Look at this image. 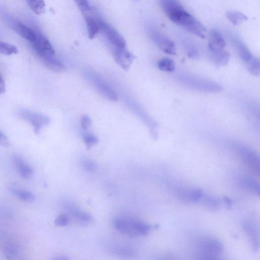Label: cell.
I'll return each mask as SVG.
<instances>
[{
  "label": "cell",
  "mask_w": 260,
  "mask_h": 260,
  "mask_svg": "<svg viewBox=\"0 0 260 260\" xmlns=\"http://www.w3.org/2000/svg\"><path fill=\"white\" fill-rule=\"evenodd\" d=\"M171 21L185 28L195 35L203 39L206 37L207 31L205 27L185 10L175 16Z\"/></svg>",
  "instance_id": "cell-1"
},
{
  "label": "cell",
  "mask_w": 260,
  "mask_h": 260,
  "mask_svg": "<svg viewBox=\"0 0 260 260\" xmlns=\"http://www.w3.org/2000/svg\"><path fill=\"white\" fill-rule=\"evenodd\" d=\"M180 80L187 86L199 91L219 92L223 90L222 87L218 84L188 75H182Z\"/></svg>",
  "instance_id": "cell-2"
},
{
  "label": "cell",
  "mask_w": 260,
  "mask_h": 260,
  "mask_svg": "<svg viewBox=\"0 0 260 260\" xmlns=\"http://www.w3.org/2000/svg\"><path fill=\"white\" fill-rule=\"evenodd\" d=\"M31 43L32 48L41 60L55 57V51L52 44L40 32H36V38Z\"/></svg>",
  "instance_id": "cell-3"
},
{
  "label": "cell",
  "mask_w": 260,
  "mask_h": 260,
  "mask_svg": "<svg viewBox=\"0 0 260 260\" xmlns=\"http://www.w3.org/2000/svg\"><path fill=\"white\" fill-rule=\"evenodd\" d=\"M151 34L153 41L162 51L170 55H176V47L171 40L155 30L152 31Z\"/></svg>",
  "instance_id": "cell-4"
},
{
  "label": "cell",
  "mask_w": 260,
  "mask_h": 260,
  "mask_svg": "<svg viewBox=\"0 0 260 260\" xmlns=\"http://www.w3.org/2000/svg\"><path fill=\"white\" fill-rule=\"evenodd\" d=\"M22 117L26 121L30 123L34 128L35 132L39 133L43 127L50 122L49 118L42 114L23 110L21 112Z\"/></svg>",
  "instance_id": "cell-5"
},
{
  "label": "cell",
  "mask_w": 260,
  "mask_h": 260,
  "mask_svg": "<svg viewBox=\"0 0 260 260\" xmlns=\"http://www.w3.org/2000/svg\"><path fill=\"white\" fill-rule=\"evenodd\" d=\"M101 25V30L103 31L106 38L113 45L117 48H125L126 46L125 39L115 28L102 20Z\"/></svg>",
  "instance_id": "cell-6"
},
{
  "label": "cell",
  "mask_w": 260,
  "mask_h": 260,
  "mask_svg": "<svg viewBox=\"0 0 260 260\" xmlns=\"http://www.w3.org/2000/svg\"><path fill=\"white\" fill-rule=\"evenodd\" d=\"M113 54L116 62L126 71L128 70L131 67L135 59V56L127 51L125 48L116 47L113 50Z\"/></svg>",
  "instance_id": "cell-7"
},
{
  "label": "cell",
  "mask_w": 260,
  "mask_h": 260,
  "mask_svg": "<svg viewBox=\"0 0 260 260\" xmlns=\"http://www.w3.org/2000/svg\"><path fill=\"white\" fill-rule=\"evenodd\" d=\"M133 219H116L113 222V227L119 232L130 237L138 236L134 228Z\"/></svg>",
  "instance_id": "cell-8"
},
{
  "label": "cell",
  "mask_w": 260,
  "mask_h": 260,
  "mask_svg": "<svg viewBox=\"0 0 260 260\" xmlns=\"http://www.w3.org/2000/svg\"><path fill=\"white\" fill-rule=\"evenodd\" d=\"M92 80L94 84L96 87V88L98 90L104 97L108 99L116 101L118 99V96L117 93L115 92L112 89H111L104 81L102 80L99 77L96 76H92Z\"/></svg>",
  "instance_id": "cell-9"
},
{
  "label": "cell",
  "mask_w": 260,
  "mask_h": 260,
  "mask_svg": "<svg viewBox=\"0 0 260 260\" xmlns=\"http://www.w3.org/2000/svg\"><path fill=\"white\" fill-rule=\"evenodd\" d=\"M84 13L88 36L90 39H94L101 30V20L89 14L87 12Z\"/></svg>",
  "instance_id": "cell-10"
},
{
  "label": "cell",
  "mask_w": 260,
  "mask_h": 260,
  "mask_svg": "<svg viewBox=\"0 0 260 260\" xmlns=\"http://www.w3.org/2000/svg\"><path fill=\"white\" fill-rule=\"evenodd\" d=\"M13 162L16 170L22 177L28 180L33 175V169L23 158L15 156L13 158Z\"/></svg>",
  "instance_id": "cell-11"
},
{
  "label": "cell",
  "mask_w": 260,
  "mask_h": 260,
  "mask_svg": "<svg viewBox=\"0 0 260 260\" xmlns=\"http://www.w3.org/2000/svg\"><path fill=\"white\" fill-rule=\"evenodd\" d=\"M11 25L13 29L23 38L31 42L35 39L36 32L32 30L22 23L15 21L12 22Z\"/></svg>",
  "instance_id": "cell-12"
},
{
  "label": "cell",
  "mask_w": 260,
  "mask_h": 260,
  "mask_svg": "<svg viewBox=\"0 0 260 260\" xmlns=\"http://www.w3.org/2000/svg\"><path fill=\"white\" fill-rule=\"evenodd\" d=\"M226 42L220 32L215 30L210 31L208 48L209 51L224 50Z\"/></svg>",
  "instance_id": "cell-13"
},
{
  "label": "cell",
  "mask_w": 260,
  "mask_h": 260,
  "mask_svg": "<svg viewBox=\"0 0 260 260\" xmlns=\"http://www.w3.org/2000/svg\"><path fill=\"white\" fill-rule=\"evenodd\" d=\"M159 2L161 8L168 18L178 11L184 9L179 0H159Z\"/></svg>",
  "instance_id": "cell-14"
},
{
  "label": "cell",
  "mask_w": 260,
  "mask_h": 260,
  "mask_svg": "<svg viewBox=\"0 0 260 260\" xmlns=\"http://www.w3.org/2000/svg\"><path fill=\"white\" fill-rule=\"evenodd\" d=\"M211 61L218 67L224 66L228 63L230 55L224 50L209 51Z\"/></svg>",
  "instance_id": "cell-15"
},
{
  "label": "cell",
  "mask_w": 260,
  "mask_h": 260,
  "mask_svg": "<svg viewBox=\"0 0 260 260\" xmlns=\"http://www.w3.org/2000/svg\"><path fill=\"white\" fill-rule=\"evenodd\" d=\"M233 41L239 56L243 62L247 63L253 57L252 54L248 48L240 41L235 39Z\"/></svg>",
  "instance_id": "cell-16"
},
{
  "label": "cell",
  "mask_w": 260,
  "mask_h": 260,
  "mask_svg": "<svg viewBox=\"0 0 260 260\" xmlns=\"http://www.w3.org/2000/svg\"><path fill=\"white\" fill-rule=\"evenodd\" d=\"M44 66L50 70L60 72L64 71L65 67L64 64L55 57L42 60Z\"/></svg>",
  "instance_id": "cell-17"
},
{
  "label": "cell",
  "mask_w": 260,
  "mask_h": 260,
  "mask_svg": "<svg viewBox=\"0 0 260 260\" xmlns=\"http://www.w3.org/2000/svg\"><path fill=\"white\" fill-rule=\"evenodd\" d=\"M108 251L112 254L123 257H131L135 255L134 249L121 246H111L108 248Z\"/></svg>",
  "instance_id": "cell-18"
},
{
  "label": "cell",
  "mask_w": 260,
  "mask_h": 260,
  "mask_svg": "<svg viewBox=\"0 0 260 260\" xmlns=\"http://www.w3.org/2000/svg\"><path fill=\"white\" fill-rule=\"evenodd\" d=\"M12 192L14 196L23 202H32L36 198L33 193L25 190L14 189Z\"/></svg>",
  "instance_id": "cell-19"
},
{
  "label": "cell",
  "mask_w": 260,
  "mask_h": 260,
  "mask_svg": "<svg viewBox=\"0 0 260 260\" xmlns=\"http://www.w3.org/2000/svg\"><path fill=\"white\" fill-rule=\"evenodd\" d=\"M226 17L235 26L239 25L248 20L247 16L240 12L229 11L226 13Z\"/></svg>",
  "instance_id": "cell-20"
},
{
  "label": "cell",
  "mask_w": 260,
  "mask_h": 260,
  "mask_svg": "<svg viewBox=\"0 0 260 260\" xmlns=\"http://www.w3.org/2000/svg\"><path fill=\"white\" fill-rule=\"evenodd\" d=\"M28 6L36 14L40 15L45 12L44 0H26Z\"/></svg>",
  "instance_id": "cell-21"
},
{
  "label": "cell",
  "mask_w": 260,
  "mask_h": 260,
  "mask_svg": "<svg viewBox=\"0 0 260 260\" xmlns=\"http://www.w3.org/2000/svg\"><path fill=\"white\" fill-rule=\"evenodd\" d=\"M157 66L159 69L162 71L172 72L175 69V63L171 59L163 58L158 62Z\"/></svg>",
  "instance_id": "cell-22"
},
{
  "label": "cell",
  "mask_w": 260,
  "mask_h": 260,
  "mask_svg": "<svg viewBox=\"0 0 260 260\" xmlns=\"http://www.w3.org/2000/svg\"><path fill=\"white\" fill-rule=\"evenodd\" d=\"M4 252L7 259L16 260L21 255L20 248L13 244H8L4 248Z\"/></svg>",
  "instance_id": "cell-23"
},
{
  "label": "cell",
  "mask_w": 260,
  "mask_h": 260,
  "mask_svg": "<svg viewBox=\"0 0 260 260\" xmlns=\"http://www.w3.org/2000/svg\"><path fill=\"white\" fill-rule=\"evenodd\" d=\"M246 64V66L249 72L256 76L260 74V61L259 59L253 57Z\"/></svg>",
  "instance_id": "cell-24"
},
{
  "label": "cell",
  "mask_w": 260,
  "mask_h": 260,
  "mask_svg": "<svg viewBox=\"0 0 260 260\" xmlns=\"http://www.w3.org/2000/svg\"><path fill=\"white\" fill-rule=\"evenodd\" d=\"M18 52V48L10 44L0 41V54L10 56Z\"/></svg>",
  "instance_id": "cell-25"
},
{
  "label": "cell",
  "mask_w": 260,
  "mask_h": 260,
  "mask_svg": "<svg viewBox=\"0 0 260 260\" xmlns=\"http://www.w3.org/2000/svg\"><path fill=\"white\" fill-rule=\"evenodd\" d=\"M72 215L74 219L80 223H88L92 220V216L90 214L81 212L77 209L74 211Z\"/></svg>",
  "instance_id": "cell-26"
},
{
  "label": "cell",
  "mask_w": 260,
  "mask_h": 260,
  "mask_svg": "<svg viewBox=\"0 0 260 260\" xmlns=\"http://www.w3.org/2000/svg\"><path fill=\"white\" fill-rule=\"evenodd\" d=\"M83 139L88 150L91 149L93 146L98 142V139L92 133H87L83 136Z\"/></svg>",
  "instance_id": "cell-27"
},
{
  "label": "cell",
  "mask_w": 260,
  "mask_h": 260,
  "mask_svg": "<svg viewBox=\"0 0 260 260\" xmlns=\"http://www.w3.org/2000/svg\"><path fill=\"white\" fill-rule=\"evenodd\" d=\"M70 223L69 218L64 214L58 216L55 219V224L59 227H64L68 225Z\"/></svg>",
  "instance_id": "cell-28"
},
{
  "label": "cell",
  "mask_w": 260,
  "mask_h": 260,
  "mask_svg": "<svg viewBox=\"0 0 260 260\" xmlns=\"http://www.w3.org/2000/svg\"><path fill=\"white\" fill-rule=\"evenodd\" d=\"M80 10L83 12H88L91 10V7L88 0H75Z\"/></svg>",
  "instance_id": "cell-29"
},
{
  "label": "cell",
  "mask_w": 260,
  "mask_h": 260,
  "mask_svg": "<svg viewBox=\"0 0 260 260\" xmlns=\"http://www.w3.org/2000/svg\"><path fill=\"white\" fill-rule=\"evenodd\" d=\"M188 198L193 201H196L199 200L202 196V192L200 190H194L189 193Z\"/></svg>",
  "instance_id": "cell-30"
},
{
  "label": "cell",
  "mask_w": 260,
  "mask_h": 260,
  "mask_svg": "<svg viewBox=\"0 0 260 260\" xmlns=\"http://www.w3.org/2000/svg\"><path fill=\"white\" fill-rule=\"evenodd\" d=\"M80 125L81 128L85 130H87L92 125V120L90 117L86 115H85L81 118Z\"/></svg>",
  "instance_id": "cell-31"
},
{
  "label": "cell",
  "mask_w": 260,
  "mask_h": 260,
  "mask_svg": "<svg viewBox=\"0 0 260 260\" xmlns=\"http://www.w3.org/2000/svg\"><path fill=\"white\" fill-rule=\"evenodd\" d=\"M82 164L85 169L88 171H93L96 169V165L94 162L88 159H84L82 161Z\"/></svg>",
  "instance_id": "cell-32"
},
{
  "label": "cell",
  "mask_w": 260,
  "mask_h": 260,
  "mask_svg": "<svg viewBox=\"0 0 260 260\" xmlns=\"http://www.w3.org/2000/svg\"><path fill=\"white\" fill-rule=\"evenodd\" d=\"M246 182L250 188H252L253 190H254L256 192H258L259 194V184H257V183L251 178H247L246 179Z\"/></svg>",
  "instance_id": "cell-33"
},
{
  "label": "cell",
  "mask_w": 260,
  "mask_h": 260,
  "mask_svg": "<svg viewBox=\"0 0 260 260\" xmlns=\"http://www.w3.org/2000/svg\"><path fill=\"white\" fill-rule=\"evenodd\" d=\"M205 204H206V206L209 207V208H216L217 202L215 198L209 197L206 199Z\"/></svg>",
  "instance_id": "cell-34"
},
{
  "label": "cell",
  "mask_w": 260,
  "mask_h": 260,
  "mask_svg": "<svg viewBox=\"0 0 260 260\" xmlns=\"http://www.w3.org/2000/svg\"><path fill=\"white\" fill-rule=\"evenodd\" d=\"M6 87L5 81L1 76L0 75V94H2L6 92Z\"/></svg>",
  "instance_id": "cell-35"
},
{
  "label": "cell",
  "mask_w": 260,
  "mask_h": 260,
  "mask_svg": "<svg viewBox=\"0 0 260 260\" xmlns=\"http://www.w3.org/2000/svg\"><path fill=\"white\" fill-rule=\"evenodd\" d=\"M224 200L226 202V204H227V206L228 207L231 208L232 207V201L230 199L227 197L224 198Z\"/></svg>",
  "instance_id": "cell-36"
},
{
  "label": "cell",
  "mask_w": 260,
  "mask_h": 260,
  "mask_svg": "<svg viewBox=\"0 0 260 260\" xmlns=\"http://www.w3.org/2000/svg\"><path fill=\"white\" fill-rule=\"evenodd\" d=\"M54 259L58 260H67L69 259L68 257L66 256H57V257L55 258Z\"/></svg>",
  "instance_id": "cell-37"
}]
</instances>
